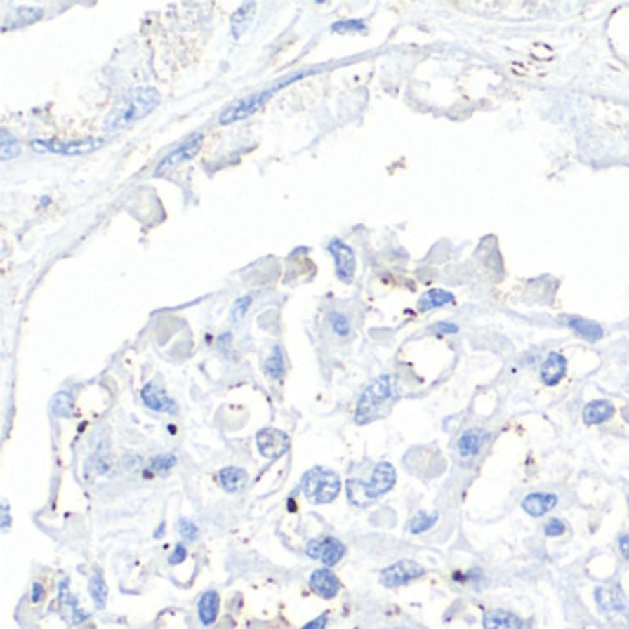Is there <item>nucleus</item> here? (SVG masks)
I'll use <instances>...</instances> for the list:
<instances>
[{"mask_svg":"<svg viewBox=\"0 0 629 629\" xmlns=\"http://www.w3.org/2000/svg\"><path fill=\"white\" fill-rule=\"evenodd\" d=\"M159 102H161V95L154 87H139V89L131 91L107 114V119L104 120V128L107 131L128 128L137 120L144 119L148 113H152L159 105Z\"/></svg>","mask_w":629,"mask_h":629,"instance_id":"nucleus-1","label":"nucleus"},{"mask_svg":"<svg viewBox=\"0 0 629 629\" xmlns=\"http://www.w3.org/2000/svg\"><path fill=\"white\" fill-rule=\"evenodd\" d=\"M397 472L395 467L388 461L378 463L373 469L371 482L349 480L347 482V498L355 505H366L367 502L377 501L378 496L386 495L388 491L395 486Z\"/></svg>","mask_w":629,"mask_h":629,"instance_id":"nucleus-2","label":"nucleus"},{"mask_svg":"<svg viewBox=\"0 0 629 629\" xmlns=\"http://www.w3.org/2000/svg\"><path fill=\"white\" fill-rule=\"evenodd\" d=\"M303 495L307 496V501L312 504H329L340 495L342 489V482L338 478L336 472L323 469V467H314L307 475L303 476L301 482Z\"/></svg>","mask_w":629,"mask_h":629,"instance_id":"nucleus-3","label":"nucleus"},{"mask_svg":"<svg viewBox=\"0 0 629 629\" xmlns=\"http://www.w3.org/2000/svg\"><path fill=\"white\" fill-rule=\"evenodd\" d=\"M393 393V380L390 375H382L377 380H373L369 386L364 390L360 401L357 406V423L366 425L373 421L378 416L382 404L392 397Z\"/></svg>","mask_w":629,"mask_h":629,"instance_id":"nucleus-4","label":"nucleus"},{"mask_svg":"<svg viewBox=\"0 0 629 629\" xmlns=\"http://www.w3.org/2000/svg\"><path fill=\"white\" fill-rule=\"evenodd\" d=\"M292 78H288V79H292ZM288 79H284V81L277 84L275 87H272V89L263 91V93H257V95H251V96H248V98H242L240 102H237L234 105H231V107L223 111L222 117H220V124H223V126L233 124V122H237V120L246 119V117L253 114L257 110H260V107L264 105V102H266V100L270 98L273 93H275V91L281 89L283 85H286Z\"/></svg>","mask_w":629,"mask_h":629,"instance_id":"nucleus-5","label":"nucleus"},{"mask_svg":"<svg viewBox=\"0 0 629 629\" xmlns=\"http://www.w3.org/2000/svg\"><path fill=\"white\" fill-rule=\"evenodd\" d=\"M105 144L104 139H85V140H34L32 148L37 152H52V154L61 155H87L95 150L102 148Z\"/></svg>","mask_w":629,"mask_h":629,"instance_id":"nucleus-6","label":"nucleus"},{"mask_svg":"<svg viewBox=\"0 0 629 629\" xmlns=\"http://www.w3.org/2000/svg\"><path fill=\"white\" fill-rule=\"evenodd\" d=\"M423 574H425V569L419 563L411 560H399L397 563L382 570L380 583L384 587H388V589H395V587L410 583L411 580L421 578Z\"/></svg>","mask_w":629,"mask_h":629,"instance_id":"nucleus-7","label":"nucleus"},{"mask_svg":"<svg viewBox=\"0 0 629 629\" xmlns=\"http://www.w3.org/2000/svg\"><path fill=\"white\" fill-rule=\"evenodd\" d=\"M307 555L312 560H319L325 567H334L342 561L345 555V545L336 537H323V539H312L307 545Z\"/></svg>","mask_w":629,"mask_h":629,"instance_id":"nucleus-8","label":"nucleus"},{"mask_svg":"<svg viewBox=\"0 0 629 629\" xmlns=\"http://www.w3.org/2000/svg\"><path fill=\"white\" fill-rule=\"evenodd\" d=\"M258 451L267 460H277L290 451V437L277 428H264L257 434Z\"/></svg>","mask_w":629,"mask_h":629,"instance_id":"nucleus-9","label":"nucleus"},{"mask_svg":"<svg viewBox=\"0 0 629 629\" xmlns=\"http://www.w3.org/2000/svg\"><path fill=\"white\" fill-rule=\"evenodd\" d=\"M201 143H204V135L196 133L192 135L190 139L185 140L179 148H176L173 152H170L166 157L159 163V166L155 168V176H161V173L168 172V170L176 168L179 164H183L185 161H190L194 155L198 154V150L201 148Z\"/></svg>","mask_w":629,"mask_h":629,"instance_id":"nucleus-10","label":"nucleus"},{"mask_svg":"<svg viewBox=\"0 0 629 629\" xmlns=\"http://www.w3.org/2000/svg\"><path fill=\"white\" fill-rule=\"evenodd\" d=\"M329 251L336 260V275L342 279L343 283H351L357 272V255L352 251L351 246L343 244L342 240H332L329 244Z\"/></svg>","mask_w":629,"mask_h":629,"instance_id":"nucleus-11","label":"nucleus"},{"mask_svg":"<svg viewBox=\"0 0 629 629\" xmlns=\"http://www.w3.org/2000/svg\"><path fill=\"white\" fill-rule=\"evenodd\" d=\"M308 585H310V589H312L317 596H322V598L327 600L334 598V596L340 592V589H342V583L338 580V576L334 574L329 567L314 570L312 574H310Z\"/></svg>","mask_w":629,"mask_h":629,"instance_id":"nucleus-12","label":"nucleus"},{"mask_svg":"<svg viewBox=\"0 0 629 629\" xmlns=\"http://www.w3.org/2000/svg\"><path fill=\"white\" fill-rule=\"evenodd\" d=\"M140 397H143V402L150 410L166 411V413H173L176 411V402L163 390H159L155 384L144 386L143 392H140Z\"/></svg>","mask_w":629,"mask_h":629,"instance_id":"nucleus-13","label":"nucleus"},{"mask_svg":"<svg viewBox=\"0 0 629 629\" xmlns=\"http://www.w3.org/2000/svg\"><path fill=\"white\" fill-rule=\"evenodd\" d=\"M567 371V358L560 352H550L543 366H541V378L546 386H555L563 378Z\"/></svg>","mask_w":629,"mask_h":629,"instance_id":"nucleus-14","label":"nucleus"},{"mask_svg":"<svg viewBox=\"0 0 629 629\" xmlns=\"http://www.w3.org/2000/svg\"><path fill=\"white\" fill-rule=\"evenodd\" d=\"M555 504H557V496L552 493H531L522 501V508L531 517L546 515L548 511L554 510Z\"/></svg>","mask_w":629,"mask_h":629,"instance_id":"nucleus-15","label":"nucleus"},{"mask_svg":"<svg viewBox=\"0 0 629 629\" xmlns=\"http://www.w3.org/2000/svg\"><path fill=\"white\" fill-rule=\"evenodd\" d=\"M255 15H257V4L255 2H246L234 11L233 17H231V35L234 39H240L248 32Z\"/></svg>","mask_w":629,"mask_h":629,"instance_id":"nucleus-16","label":"nucleus"},{"mask_svg":"<svg viewBox=\"0 0 629 629\" xmlns=\"http://www.w3.org/2000/svg\"><path fill=\"white\" fill-rule=\"evenodd\" d=\"M596 602L604 611H625L628 602L624 598V592L614 585V587H600L596 589Z\"/></svg>","mask_w":629,"mask_h":629,"instance_id":"nucleus-17","label":"nucleus"},{"mask_svg":"<svg viewBox=\"0 0 629 629\" xmlns=\"http://www.w3.org/2000/svg\"><path fill=\"white\" fill-rule=\"evenodd\" d=\"M220 596L216 590H207L201 595L198 602V616L204 625H213L218 618Z\"/></svg>","mask_w":629,"mask_h":629,"instance_id":"nucleus-18","label":"nucleus"},{"mask_svg":"<svg viewBox=\"0 0 629 629\" xmlns=\"http://www.w3.org/2000/svg\"><path fill=\"white\" fill-rule=\"evenodd\" d=\"M486 441V432L478 430V428H472V430L465 432L463 436L458 441V452L463 460H471L478 454L480 446L484 445Z\"/></svg>","mask_w":629,"mask_h":629,"instance_id":"nucleus-19","label":"nucleus"},{"mask_svg":"<svg viewBox=\"0 0 629 629\" xmlns=\"http://www.w3.org/2000/svg\"><path fill=\"white\" fill-rule=\"evenodd\" d=\"M484 629H522V622L513 613L495 609L484 616Z\"/></svg>","mask_w":629,"mask_h":629,"instance_id":"nucleus-20","label":"nucleus"},{"mask_svg":"<svg viewBox=\"0 0 629 629\" xmlns=\"http://www.w3.org/2000/svg\"><path fill=\"white\" fill-rule=\"evenodd\" d=\"M614 408L609 401H592L583 408V421L587 425H598L611 419Z\"/></svg>","mask_w":629,"mask_h":629,"instance_id":"nucleus-21","label":"nucleus"},{"mask_svg":"<svg viewBox=\"0 0 629 629\" xmlns=\"http://www.w3.org/2000/svg\"><path fill=\"white\" fill-rule=\"evenodd\" d=\"M246 482H248V472L240 467H225L220 471V484L227 493L242 491Z\"/></svg>","mask_w":629,"mask_h":629,"instance_id":"nucleus-22","label":"nucleus"},{"mask_svg":"<svg viewBox=\"0 0 629 629\" xmlns=\"http://www.w3.org/2000/svg\"><path fill=\"white\" fill-rule=\"evenodd\" d=\"M449 303H454V296L451 292H446V290L434 288V290H428V292L421 296V299H419V310L426 312V310L439 308L443 305H449Z\"/></svg>","mask_w":629,"mask_h":629,"instance_id":"nucleus-23","label":"nucleus"},{"mask_svg":"<svg viewBox=\"0 0 629 629\" xmlns=\"http://www.w3.org/2000/svg\"><path fill=\"white\" fill-rule=\"evenodd\" d=\"M567 322H569L570 327L574 329L580 336H583L589 342H596V340L602 338V327H600L598 323L589 322V319H581V317H569Z\"/></svg>","mask_w":629,"mask_h":629,"instance_id":"nucleus-24","label":"nucleus"},{"mask_svg":"<svg viewBox=\"0 0 629 629\" xmlns=\"http://www.w3.org/2000/svg\"><path fill=\"white\" fill-rule=\"evenodd\" d=\"M264 371H266L267 377L275 378V380L284 375V355L283 349L279 345L272 349V355L267 357L266 364H264Z\"/></svg>","mask_w":629,"mask_h":629,"instance_id":"nucleus-25","label":"nucleus"},{"mask_svg":"<svg viewBox=\"0 0 629 629\" xmlns=\"http://www.w3.org/2000/svg\"><path fill=\"white\" fill-rule=\"evenodd\" d=\"M89 595L98 609H104L107 604V583L100 574H93L89 580Z\"/></svg>","mask_w":629,"mask_h":629,"instance_id":"nucleus-26","label":"nucleus"},{"mask_svg":"<svg viewBox=\"0 0 629 629\" xmlns=\"http://www.w3.org/2000/svg\"><path fill=\"white\" fill-rule=\"evenodd\" d=\"M52 413L58 417H70L72 416V397L69 392H60L50 402Z\"/></svg>","mask_w":629,"mask_h":629,"instance_id":"nucleus-27","label":"nucleus"},{"mask_svg":"<svg viewBox=\"0 0 629 629\" xmlns=\"http://www.w3.org/2000/svg\"><path fill=\"white\" fill-rule=\"evenodd\" d=\"M437 522V513H417L410 522V531L411 534H423V531L430 530L432 526Z\"/></svg>","mask_w":629,"mask_h":629,"instance_id":"nucleus-28","label":"nucleus"},{"mask_svg":"<svg viewBox=\"0 0 629 629\" xmlns=\"http://www.w3.org/2000/svg\"><path fill=\"white\" fill-rule=\"evenodd\" d=\"M41 17H43V11L39 8H19V10H15V19H13L11 26L19 28V26L32 25L35 20H39Z\"/></svg>","mask_w":629,"mask_h":629,"instance_id":"nucleus-29","label":"nucleus"},{"mask_svg":"<svg viewBox=\"0 0 629 629\" xmlns=\"http://www.w3.org/2000/svg\"><path fill=\"white\" fill-rule=\"evenodd\" d=\"M20 154V146L15 139H11L10 135L2 131V143H0V155H2V161H10V159H15Z\"/></svg>","mask_w":629,"mask_h":629,"instance_id":"nucleus-30","label":"nucleus"},{"mask_svg":"<svg viewBox=\"0 0 629 629\" xmlns=\"http://www.w3.org/2000/svg\"><path fill=\"white\" fill-rule=\"evenodd\" d=\"M329 323H331L332 331L336 332L338 336H347L351 332V325L343 314L340 312H329Z\"/></svg>","mask_w":629,"mask_h":629,"instance_id":"nucleus-31","label":"nucleus"},{"mask_svg":"<svg viewBox=\"0 0 629 629\" xmlns=\"http://www.w3.org/2000/svg\"><path fill=\"white\" fill-rule=\"evenodd\" d=\"M178 463V458L173 456V454H163V456H155L150 463V469L155 472H166L170 471L173 465Z\"/></svg>","mask_w":629,"mask_h":629,"instance_id":"nucleus-32","label":"nucleus"},{"mask_svg":"<svg viewBox=\"0 0 629 629\" xmlns=\"http://www.w3.org/2000/svg\"><path fill=\"white\" fill-rule=\"evenodd\" d=\"M364 30H366L364 20H340V22H334V25H332V32H336V34H349V32H364Z\"/></svg>","mask_w":629,"mask_h":629,"instance_id":"nucleus-33","label":"nucleus"},{"mask_svg":"<svg viewBox=\"0 0 629 629\" xmlns=\"http://www.w3.org/2000/svg\"><path fill=\"white\" fill-rule=\"evenodd\" d=\"M249 305H251V298H249V296L237 299L233 305V308H231V322H238V319H242L244 314L248 312Z\"/></svg>","mask_w":629,"mask_h":629,"instance_id":"nucleus-34","label":"nucleus"},{"mask_svg":"<svg viewBox=\"0 0 629 629\" xmlns=\"http://www.w3.org/2000/svg\"><path fill=\"white\" fill-rule=\"evenodd\" d=\"M565 530H567L565 524H563L560 519H552L545 524V534L548 535V537H560V535L565 534Z\"/></svg>","mask_w":629,"mask_h":629,"instance_id":"nucleus-35","label":"nucleus"},{"mask_svg":"<svg viewBox=\"0 0 629 629\" xmlns=\"http://www.w3.org/2000/svg\"><path fill=\"white\" fill-rule=\"evenodd\" d=\"M179 531H181V535H183L185 539H196V535H198V526L194 524L192 520L181 519L179 520Z\"/></svg>","mask_w":629,"mask_h":629,"instance_id":"nucleus-36","label":"nucleus"},{"mask_svg":"<svg viewBox=\"0 0 629 629\" xmlns=\"http://www.w3.org/2000/svg\"><path fill=\"white\" fill-rule=\"evenodd\" d=\"M187 560V548L183 545H178L173 548L172 555L168 557V563L170 565H179V563H183Z\"/></svg>","mask_w":629,"mask_h":629,"instance_id":"nucleus-37","label":"nucleus"},{"mask_svg":"<svg viewBox=\"0 0 629 629\" xmlns=\"http://www.w3.org/2000/svg\"><path fill=\"white\" fill-rule=\"evenodd\" d=\"M327 622H329V613H323L319 614L317 618H314L312 622H308V624L303 625L301 629H325L327 628Z\"/></svg>","mask_w":629,"mask_h":629,"instance_id":"nucleus-38","label":"nucleus"},{"mask_svg":"<svg viewBox=\"0 0 629 629\" xmlns=\"http://www.w3.org/2000/svg\"><path fill=\"white\" fill-rule=\"evenodd\" d=\"M43 596H45V587H43L41 583H34V589H32V600H34L35 604H37V602H41V600H43Z\"/></svg>","mask_w":629,"mask_h":629,"instance_id":"nucleus-39","label":"nucleus"},{"mask_svg":"<svg viewBox=\"0 0 629 629\" xmlns=\"http://www.w3.org/2000/svg\"><path fill=\"white\" fill-rule=\"evenodd\" d=\"M437 332H445V334H454V332H458V327L456 325H452V323H437L436 327Z\"/></svg>","mask_w":629,"mask_h":629,"instance_id":"nucleus-40","label":"nucleus"},{"mask_svg":"<svg viewBox=\"0 0 629 629\" xmlns=\"http://www.w3.org/2000/svg\"><path fill=\"white\" fill-rule=\"evenodd\" d=\"M618 545H620V552H622V555H624L625 560H629V535H622L618 541Z\"/></svg>","mask_w":629,"mask_h":629,"instance_id":"nucleus-41","label":"nucleus"},{"mask_svg":"<svg viewBox=\"0 0 629 629\" xmlns=\"http://www.w3.org/2000/svg\"><path fill=\"white\" fill-rule=\"evenodd\" d=\"M161 531H164V522L161 526H159V530L155 531V537H161Z\"/></svg>","mask_w":629,"mask_h":629,"instance_id":"nucleus-42","label":"nucleus"},{"mask_svg":"<svg viewBox=\"0 0 629 629\" xmlns=\"http://www.w3.org/2000/svg\"><path fill=\"white\" fill-rule=\"evenodd\" d=\"M395 629H404V628H395Z\"/></svg>","mask_w":629,"mask_h":629,"instance_id":"nucleus-43","label":"nucleus"}]
</instances>
